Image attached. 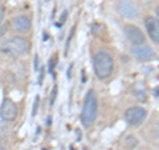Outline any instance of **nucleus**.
Here are the masks:
<instances>
[{
    "instance_id": "nucleus-7",
    "label": "nucleus",
    "mask_w": 159,
    "mask_h": 150,
    "mask_svg": "<svg viewBox=\"0 0 159 150\" xmlns=\"http://www.w3.org/2000/svg\"><path fill=\"white\" fill-rule=\"evenodd\" d=\"M123 31H125L126 37L130 40L133 45H139V44H145V36H143V33L141 32V29H139L138 27L129 24V26H125Z\"/></svg>"
},
{
    "instance_id": "nucleus-9",
    "label": "nucleus",
    "mask_w": 159,
    "mask_h": 150,
    "mask_svg": "<svg viewBox=\"0 0 159 150\" xmlns=\"http://www.w3.org/2000/svg\"><path fill=\"white\" fill-rule=\"evenodd\" d=\"M11 24L15 31L17 32H28L29 29H31V19L27 17V16H23V15H20V16H16L11 20Z\"/></svg>"
},
{
    "instance_id": "nucleus-4",
    "label": "nucleus",
    "mask_w": 159,
    "mask_h": 150,
    "mask_svg": "<svg viewBox=\"0 0 159 150\" xmlns=\"http://www.w3.org/2000/svg\"><path fill=\"white\" fill-rule=\"evenodd\" d=\"M147 116V112L141 106H133L129 108L125 112V120L129 125L131 126H137V125L142 124L145 121V118Z\"/></svg>"
},
{
    "instance_id": "nucleus-3",
    "label": "nucleus",
    "mask_w": 159,
    "mask_h": 150,
    "mask_svg": "<svg viewBox=\"0 0 159 150\" xmlns=\"http://www.w3.org/2000/svg\"><path fill=\"white\" fill-rule=\"evenodd\" d=\"M3 51L8 52V53H13V54H16V56H24V54H27L29 51V41L25 37L13 36L9 39L8 41L4 43Z\"/></svg>"
},
{
    "instance_id": "nucleus-5",
    "label": "nucleus",
    "mask_w": 159,
    "mask_h": 150,
    "mask_svg": "<svg viewBox=\"0 0 159 150\" xmlns=\"http://www.w3.org/2000/svg\"><path fill=\"white\" fill-rule=\"evenodd\" d=\"M131 53L139 61H150L155 57L152 48L148 47L147 44H139V45H133L131 48Z\"/></svg>"
},
{
    "instance_id": "nucleus-1",
    "label": "nucleus",
    "mask_w": 159,
    "mask_h": 150,
    "mask_svg": "<svg viewBox=\"0 0 159 150\" xmlns=\"http://www.w3.org/2000/svg\"><path fill=\"white\" fill-rule=\"evenodd\" d=\"M93 67L98 78H107L113 73L114 60L107 51H98L93 57Z\"/></svg>"
},
{
    "instance_id": "nucleus-13",
    "label": "nucleus",
    "mask_w": 159,
    "mask_h": 150,
    "mask_svg": "<svg viewBox=\"0 0 159 150\" xmlns=\"http://www.w3.org/2000/svg\"><path fill=\"white\" fill-rule=\"evenodd\" d=\"M39 101H40V98H39V96L34 98V105H33V110H32V116H34L36 114V112H37V108H39Z\"/></svg>"
},
{
    "instance_id": "nucleus-10",
    "label": "nucleus",
    "mask_w": 159,
    "mask_h": 150,
    "mask_svg": "<svg viewBox=\"0 0 159 150\" xmlns=\"http://www.w3.org/2000/svg\"><path fill=\"white\" fill-rule=\"evenodd\" d=\"M119 9H121L122 15H125L129 19H135L138 16L137 8L134 7V4L130 0H122V2L119 3Z\"/></svg>"
},
{
    "instance_id": "nucleus-18",
    "label": "nucleus",
    "mask_w": 159,
    "mask_h": 150,
    "mask_svg": "<svg viewBox=\"0 0 159 150\" xmlns=\"http://www.w3.org/2000/svg\"><path fill=\"white\" fill-rule=\"evenodd\" d=\"M0 150H6V149H4V146H3V145H0Z\"/></svg>"
},
{
    "instance_id": "nucleus-14",
    "label": "nucleus",
    "mask_w": 159,
    "mask_h": 150,
    "mask_svg": "<svg viewBox=\"0 0 159 150\" xmlns=\"http://www.w3.org/2000/svg\"><path fill=\"white\" fill-rule=\"evenodd\" d=\"M56 92H57V88L54 87L53 88V91H52V97H51V104L54 102V98H56Z\"/></svg>"
},
{
    "instance_id": "nucleus-6",
    "label": "nucleus",
    "mask_w": 159,
    "mask_h": 150,
    "mask_svg": "<svg viewBox=\"0 0 159 150\" xmlns=\"http://www.w3.org/2000/svg\"><path fill=\"white\" fill-rule=\"evenodd\" d=\"M17 116V106L12 100L4 98V101L0 106V117L6 121H13Z\"/></svg>"
},
{
    "instance_id": "nucleus-16",
    "label": "nucleus",
    "mask_w": 159,
    "mask_h": 150,
    "mask_svg": "<svg viewBox=\"0 0 159 150\" xmlns=\"http://www.w3.org/2000/svg\"><path fill=\"white\" fill-rule=\"evenodd\" d=\"M53 65H54V59H52V61H51V67H49V69H51V72L53 71Z\"/></svg>"
},
{
    "instance_id": "nucleus-12",
    "label": "nucleus",
    "mask_w": 159,
    "mask_h": 150,
    "mask_svg": "<svg viewBox=\"0 0 159 150\" xmlns=\"http://www.w3.org/2000/svg\"><path fill=\"white\" fill-rule=\"evenodd\" d=\"M66 16H68V12H66V11H64V12H62V15H61V19H60V23H57V27H61L62 24L65 23Z\"/></svg>"
},
{
    "instance_id": "nucleus-11",
    "label": "nucleus",
    "mask_w": 159,
    "mask_h": 150,
    "mask_svg": "<svg viewBox=\"0 0 159 150\" xmlns=\"http://www.w3.org/2000/svg\"><path fill=\"white\" fill-rule=\"evenodd\" d=\"M138 145V139L134 137V136H129V137H126V139H125V148L126 149H129V150H131V149H134Z\"/></svg>"
},
{
    "instance_id": "nucleus-2",
    "label": "nucleus",
    "mask_w": 159,
    "mask_h": 150,
    "mask_svg": "<svg viewBox=\"0 0 159 150\" xmlns=\"http://www.w3.org/2000/svg\"><path fill=\"white\" fill-rule=\"evenodd\" d=\"M98 113V100L94 91H89L82 105L81 112V121L85 126H92L97 118Z\"/></svg>"
},
{
    "instance_id": "nucleus-8",
    "label": "nucleus",
    "mask_w": 159,
    "mask_h": 150,
    "mask_svg": "<svg viewBox=\"0 0 159 150\" xmlns=\"http://www.w3.org/2000/svg\"><path fill=\"white\" fill-rule=\"evenodd\" d=\"M145 26L151 40L159 44V20L154 19L152 16H147L145 20Z\"/></svg>"
},
{
    "instance_id": "nucleus-17",
    "label": "nucleus",
    "mask_w": 159,
    "mask_h": 150,
    "mask_svg": "<svg viewBox=\"0 0 159 150\" xmlns=\"http://www.w3.org/2000/svg\"><path fill=\"white\" fill-rule=\"evenodd\" d=\"M157 15H158V17H159V6L157 7Z\"/></svg>"
},
{
    "instance_id": "nucleus-15",
    "label": "nucleus",
    "mask_w": 159,
    "mask_h": 150,
    "mask_svg": "<svg viewBox=\"0 0 159 150\" xmlns=\"http://www.w3.org/2000/svg\"><path fill=\"white\" fill-rule=\"evenodd\" d=\"M155 133H157V136L159 137V122L157 124V126H155Z\"/></svg>"
}]
</instances>
